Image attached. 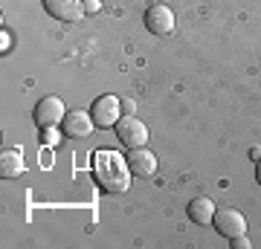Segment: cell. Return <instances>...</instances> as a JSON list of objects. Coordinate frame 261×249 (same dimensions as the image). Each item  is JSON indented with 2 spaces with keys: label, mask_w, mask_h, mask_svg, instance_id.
<instances>
[{
  "label": "cell",
  "mask_w": 261,
  "mask_h": 249,
  "mask_svg": "<svg viewBox=\"0 0 261 249\" xmlns=\"http://www.w3.org/2000/svg\"><path fill=\"white\" fill-rule=\"evenodd\" d=\"M93 177L96 183L102 185L105 191L111 194H125L130 188V171L128 159L122 157L119 151H111V148H102L93 154Z\"/></svg>",
  "instance_id": "obj_1"
},
{
  "label": "cell",
  "mask_w": 261,
  "mask_h": 249,
  "mask_svg": "<svg viewBox=\"0 0 261 249\" xmlns=\"http://www.w3.org/2000/svg\"><path fill=\"white\" fill-rule=\"evenodd\" d=\"M64 116H67V107L58 96H44L32 110V119H35L38 128H56L58 122H64Z\"/></svg>",
  "instance_id": "obj_2"
},
{
  "label": "cell",
  "mask_w": 261,
  "mask_h": 249,
  "mask_svg": "<svg viewBox=\"0 0 261 249\" xmlns=\"http://www.w3.org/2000/svg\"><path fill=\"white\" fill-rule=\"evenodd\" d=\"M116 136L122 139L125 148H142L148 142V128H145L137 116H122V119L116 122Z\"/></svg>",
  "instance_id": "obj_3"
},
{
  "label": "cell",
  "mask_w": 261,
  "mask_h": 249,
  "mask_svg": "<svg viewBox=\"0 0 261 249\" xmlns=\"http://www.w3.org/2000/svg\"><path fill=\"white\" fill-rule=\"evenodd\" d=\"M44 9H47L49 18L61 20V23H79L87 15L84 0H44Z\"/></svg>",
  "instance_id": "obj_4"
},
{
  "label": "cell",
  "mask_w": 261,
  "mask_h": 249,
  "mask_svg": "<svg viewBox=\"0 0 261 249\" xmlns=\"http://www.w3.org/2000/svg\"><path fill=\"white\" fill-rule=\"evenodd\" d=\"M90 113H93V122L99 125V128H116V122L122 119V102L116 99V96H99L93 102V107H90Z\"/></svg>",
  "instance_id": "obj_5"
},
{
  "label": "cell",
  "mask_w": 261,
  "mask_h": 249,
  "mask_svg": "<svg viewBox=\"0 0 261 249\" xmlns=\"http://www.w3.org/2000/svg\"><path fill=\"white\" fill-rule=\"evenodd\" d=\"M215 229L224 238H235V235H247V217L238 209H218L215 212Z\"/></svg>",
  "instance_id": "obj_6"
},
{
  "label": "cell",
  "mask_w": 261,
  "mask_h": 249,
  "mask_svg": "<svg viewBox=\"0 0 261 249\" xmlns=\"http://www.w3.org/2000/svg\"><path fill=\"white\" fill-rule=\"evenodd\" d=\"M145 26L154 35H171L174 32V12L163 3H151L148 12H145Z\"/></svg>",
  "instance_id": "obj_7"
},
{
  "label": "cell",
  "mask_w": 261,
  "mask_h": 249,
  "mask_svg": "<svg viewBox=\"0 0 261 249\" xmlns=\"http://www.w3.org/2000/svg\"><path fill=\"white\" fill-rule=\"evenodd\" d=\"M64 136L67 139H87L93 133L96 122H93V113H84V110H73L64 116Z\"/></svg>",
  "instance_id": "obj_8"
},
{
  "label": "cell",
  "mask_w": 261,
  "mask_h": 249,
  "mask_svg": "<svg viewBox=\"0 0 261 249\" xmlns=\"http://www.w3.org/2000/svg\"><path fill=\"white\" fill-rule=\"evenodd\" d=\"M125 159H128L130 171H134L137 177H151L154 171H157V157H154L145 145L142 148H128Z\"/></svg>",
  "instance_id": "obj_9"
},
{
  "label": "cell",
  "mask_w": 261,
  "mask_h": 249,
  "mask_svg": "<svg viewBox=\"0 0 261 249\" xmlns=\"http://www.w3.org/2000/svg\"><path fill=\"white\" fill-rule=\"evenodd\" d=\"M27 171V162H23V154H20V148H6L3 154H0V177L3 180H15Z\"/></svg>",
  "instance_id": "obj_10"
},
{
  "label": "cell",
  "mask_w": 261,
  "mask_h": 249,
  "mask_svg": "<svg viewBox=\"0 0 261 249\" xmlns=\"http://www.w3.org/2000/svg\"><path fill=\"white\" fill-rule=\"evenodd\" d=\"M215 200H209V197H195L192 203H189V217H192V223H197V226H209V223L215 220Z\"/></svg>",
  "instance_id": "obj_11"
},
{
  "label": "cell",
  "mask_w": 261,
  "mask_h": 249,
  "mask_svg": "<svg viewBox=\"0 0 261 249\" xmlns=\"http://www.w3.org/2000/svg\"><path fill=\"white\" fill-rule=\"evenodd\" d=\"M41 142L49 145V148H58L61 142H64V136H61L56 128H41Z\"/></svg>",
  "instance_id": "obj_12"
},
{
  "label": "cell",
  "mask_w": 261,
  "mask_h": 249,
  "mask_svg": "<svg viewBox=\"0 0 261 249\" xmlns=\"http://www.w3.org/2000/svg\"><path fill=\"white\" fill-rule=\"evenodd\" d=\"M229 243H232V249H250V238L247 235H235V238H229Z\"/></svg>",
  "instance_id": "obj_13"
},
{
  "label": "cell",
  "mask_w": 261,
  "mask_h": 249,
  "mask_svg": "<svg viewBox=\"0 0 261 249\" xmlns=\"http://www.w3.org/2000/svg\"><path fill=\"white\" fill-rule=\"evenodd\" d=\"M102 9V0H84V12L87 15H93V12H99Z\"/></svg>",
  "instance_id": "obj_14"
},
{
  "label": "cell",
  "mask_w": 261,
  "mask_h": 249,
  "mask_svg": "<svg viewBox=\"0 0 261 249\" xmlns=\"http://www.w3.org/2000/svg\"><path fill=\"white\" fill-rule=\"evenodd\" d=\"M134 110H137L134 99H122V113H125V116H134Z\"/></svg>",
  "instance_id": "obj_15"
},
{
  "label": "cell",
  "mask_w": 261,
  "mask_h": 249,
  "mask_svg": "<svg viewBox=\"0 0 261 249\" xmlns=\"http://www.w3.org/2000/svg\"><path fill=\"white\" fill-rule=\"evenodd\" d=\"M250 159H252V162H258V159H261V148H258V145L250 148Z\"/></svg>",
  "instance_id": "obj_16"
},
{
  "label": "cell",
  "mask_w": 261,
  "mask_h": 249,
  "mask_svg": "<svg viewBox=\"0 0 261 249\" xmlns=\"http://www.w3.org/2000/svg\"><path fill=\"white\" fill-rule=\"evenodd\" d=\"M0 41H3V52H6V49H9V44H12V38H9V32H6V29H3V35H0Z\"/></svg>",
  "instance_id": "obj_17"
},
{
  "label": "cell",
  "mask_w": 261,
  "mask_h": 249,
  "mask_svg": "<svg viewBox=\"0 0 261 249\" xmlns=\"http://www.w3.org/2000/svg\"><path fill=\"white\" fill-rule=\"evenodd\" d=\"M255 180H258V185H261V159L255 162Z\"/></svg>",
  "instance_id": "obj_18"
},
{
  "label": "cell",
  "mask_w": 261,
  "mask_h": 249,
  "mask_svg": "<svg viewBox=\"0 0 261 249\" xmlns=\"http://www.w3.org/2000/svg\"><path fill=\"white\" fill-rule=\"evenodd\" d=\"M151 3H160V0H151Z\"/></svg>",
  "instance_id": "obj_19"
}]
</instances>
